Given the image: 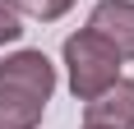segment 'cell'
I'll return each mask as SVG.
<instances>
[{"label":"cell","mask_w":134,"mask_h":129,"mask_svg":"<svg viewBox=\"0 0 134 129\" xmlns=\"http://www.w3.org/2000/svg\"><path fill=\"white\" fill-rule=\"evenodd\" d=\"M65 74H69V92L79 102H88L120 78V55L93 28H79L74 37H65Z\"/></svg>","instance_id":"cell-1"},{"label":"cell","mask_w":134,"mask_h":129,"mask_svg":"<svg viewBox=\"0 0 134 129\" xmlns=\"http://www.w3.org/2000/svg\"><path fill=\"white\" fill-rule=\"evenodd\" d=\"M0 83L23 97H37V102H51L55 92V64L42 51H14L0 60Z\"/></svg>","instance_id":"cell-2"},{"label":"cell","mask_w":134,"mask_h":129,"mask_svg":"<svg viewBox=\"0 0 134 129\" xmlns=\"http://www.w3.org/2000/svg\"><path fill=\"white\" fill-rule=\"evenodd\" d=\"M83 125L93 129H134V78H116L111 88L83 102Z\"/></svg>","instance_id":"cell-3"},{"label":"cell","mask_w":134,"mask_h":129,"mask_svg":"<svg viewBox=\"0 0 134 129\" xmlns=\"http://www.w3.org/2000/svg\"><path fill=\"white\" fill-rule=\"evenodd\" d=\"M88 28L102 42H111L120 60H134V0H97Z\"/></svg>","instance_id":"cell-4"},{"label":"cell","mask_w":134,"mask_h":129,"mask_svg":"<svg viewBox=\"0 0 134 129\" xmlns=\"http://www.w3.org/2000/svg\"><path fill=\"white\" fill-rule=\"evenodd\" d=\"M42 115H46V102L23 97V92L0 83V129H37Z\"/></svg>","instance_id":"cell-5"},{"label":"cell","mask_w":134,"mask_h":129,"mask_svg":"<svg viewBox=\"0 0 134 129\" xmlns=\"http://www.w3.org/2000/svg\"><path fill=\"white\" fill-rule=\"evenodd\" d=\"M74 0H14V9L28 14V19H37V23H55L60 14H69Z\"/></svg>","instance_id":"cell-6"},{"label":"cell","mask_w":134,"mask_h":129,"mask_svg":"<svg viewBox=\"0 0 134 129\" xmlns=\"http://www.w3.org/2000/svg\"><path fill=\"white\" fill-rule=\"evenodd\" d=\"M23 37V14L14 9V0H0V46Z\"/></svg>","instance_id":"cell-7"},{"label":"cell","mask_w":134,"mask_h":129,"mask_svg":"<svg viewBox=\"0 0 134 129\" xmlns=\"http://www.w3.org/2000/svg\"><path fill=\"white\" fill-rule=\"evenodd\" d=\"M83 129H93V125H83Z\"/></svg>","instance_id":"cell-8"}]
</instances>
